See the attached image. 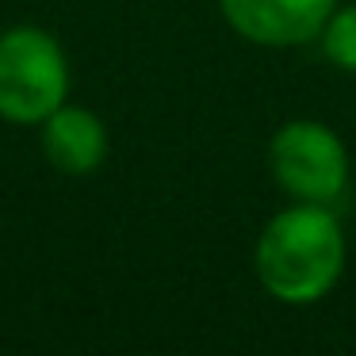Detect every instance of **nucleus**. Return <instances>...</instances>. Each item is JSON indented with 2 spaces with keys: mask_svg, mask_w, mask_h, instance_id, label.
<instances>
[{
  "mask_svg": "<svg viewBox=\"0 0 356 356\" xmlns=\"http://www.w3.org/2000/svg\"><path fill=\"white\" fill-rule=\"evenodd\" d=\"M42 154L65 177H88L108 157V127L81 104H62L42 119Z\"/></svg>",
  "mask_w": 356,
  "mask_h": 356,
  "instance_id": "39448f33",
  "label": "nucleus"
},
{
  "mask_svg": "<svg viewBox=\"0 0 356 356\" xmlns=\"http://www.w3.org/2000/svg\"><path fill=\"white\" fill-rule=\"evenodd\" d=\"M318 42H322V54L330 58L337 70L356 73V4L333 8V16L325 19Z\"/></svg>",
  "mask_w": 356,
  "mask_h": 356,
  "instance_id": "423d86ee",
  "label": "nucleus"
},
{
  "mask_svg": "<svg viewBox=\"0 0 356 356\" xmlns=\"http://www.w3.org/2000/svg\"><path fill=\"white\" fill-rule=\"evenodd\" d=\"M276 184L299 203H333L348 184V149L333 127L291 119L268 142Z\"/></svg>",
  "mask_w": 356,
  "mask_h": 356,
  "instance_id": "7ed1b4c3",
  "label": "nucleus"
},
{
  "mask_svg": "<svg viewBox=\"0 0 356 356\" xmlns=\"http://www.w3.org/2000/svg\"><path fill=\"white\" fill-rule=\"evenodd\" d=\"M70 92V62L50 31L31 24L0 35V119L16 127H42Z\"/></svg>",
  "mask_w": 356,
  "mask_h": 356,
  "instance_id": "f03ea898",
  "label": "nucleus"
},
{
  "mask_svg": "<svg viewBox=\"0 0 356 356\" xmlns=\"http://www.w3.org/2000/svg\"><path fill=\"white\" fill-rule=\"evenodd\" d=\"M261 287L287 307L325 299L345 268V234L325 203H291L264 222L253 249Z\"/></svg>",
  "mask_w": 356,
  "mask_h": 356,
  "instance_id": "f257e3e1",
  "label": "nucleus"
},
{
  "mask_svg": "<svg viewBox=\"0 0 356 356\" xmlns=\"http://www.w3.org/2000/svg\"><path fill=\"white\" fill-rule=\"evenodd\" d=\"M222 19L249 42L299 47L322 35L337 0H218Z\"/></svg>",
  "mask_w": 356,
  "mask_h": 356,
  "instance_id": "20e7f679",
  "label": "nucleus"
}]
</instances>
